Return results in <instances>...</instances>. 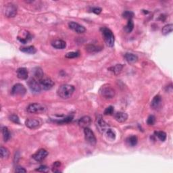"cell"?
<instances>
[{"label": "cell", "mask_w": 173, "mask_h": 173, "mask_svg": "<svg viewBox=\"0 0 173 173\" xmlns=\"http://www.w3.org/2000/svg\"><path fill=\"white\" fill-rule=\"evenodd\" d=\"M74 90H75V89H74L73 85L68 84L62 85L57 89V95L60 97H61L62 99H67L72 97V94L74 92Z\"/></svg>", "instance_id": "1"}, {"label": "cell", "mask_w": 173, "mask_h": 173, "mask_svg": "<svg viewBox=\"0 0 173 173\" xmlns=\"http://www.w3.org/2000/svg\"><path fill=\"white\" fill-rule=\"evenodd\" d=\"M100 31H101L102 35H103L104 41H105L107 46L110 47V48L114 46L115 38L112 31L107 27H102L100 29Z\"/></svg>", "instance_id": "2"}, {"label": "cell", "mask_w": 173, "mask_h": 173, "mask_svg": "<svg viewBox=\"0 0 173 173\" xmlns=\"http://www.w3.org/2000/svg\"><path fill=\"white\" fill-rule=\"evenodd\" d=\"M99 93L103 97L104 99H112L115 96L116 91L114 89L110 86V85H104L102 87V88L99 90Z\"/></svg>", "instance_id": "3"}, {"label": "cell", "mask_w": 173, "mask_h": 173, "mask_svg": "<svg viewBox=\"0 0 173 173\" xmlns=\"http://www.w3.org/2000/svg\"><path fill=\"white\" fill-rule=\"evenodd\" d=\"M46 107L41 104L34 103L29 104L27 108V111L31 114H39L46 110Z\"/></svg>", "instance_id": "4"}, {"label": "cell", "mask_w": 173, "mask_h": 173, "mask_svg": "<svg viewBox=\"0 0 173 173\" xmlns=\"http://www.w3.org/2000/svg\"><path fill=\"white\" fill-rule=\"evenodd\" d=\"M4 12L8 18H13L17 14V7L14 4L9 3L4 6Z\"/></svg>", "instance_id": "5"}, {"label": "cell", "mask_w": 173, "mask_h": 173, "mask_svg": "<svg viewBox=\"0 0 173 173\" xmlns=\"http://www.w3.org/2000/svg\"><path fill=\"white\" fill-rule=\"evenodd\" d=\"M95 125L98 131L101 133H105L106 130L109 128L108 123L104 120L103 118H102V116H100V115H98V116L96 117Z\"/></svg>", "instance_id": "6"}, {"label": "cell", "mask_w": 173, "mask_h": 173, "mask_svg": "<svg viewBox=\"0 0 173 173\" xmlns=\"http://www.w3.org/2000/svg\"><path fill=\"white\" fill-rule=\"evenodd\" d=\"M84 134L86 141L89 144H90L91 146H95L96 143H97V139H96L95 135L92 131V130H91L89 127L85 128Z\"/></svg>", "instance_id": "7"}, {"label": "cell", "mask_w": 173, "mask_h": 173, "mask_svg": "<svg viewBox=\"0 0 173 173\" xmlns=\"http://www.w3.org/2000/svg\"><path fill=\"white\" fill-rule=\"evenodd\" d=\"M27 93V89L24 85L20 83H17L12 87L11 94L14 96H23Z\"/></svg>", "instance_id": "8"}, {"label": "cell", "mask_w": 173, "mask_h": 173, "mask_svg": "<svg viewBox=\"0 0 173 173\" xmlns=\"http://www.w3.org/2000/svg\"><path fill=\"white\" fill-rule=\"evenodd\" d=\"M39 82L41 89H43V90L46 91L50 90L55 85L54 82H53L52 78L48 77H43Z\"/></svg>", "instance_id": "9"}, {"label": "cell", "mask_w": 173, "mask_h": 173, "mask_svg": "<svg viewBox=\"0 0 173 173\" xmlns=\"http://www.w3.org/2000/svg\"><path fill=\"white\" fill-rule=\"evenodd\" d=\"M28 85H29V87L31 89V91L34 93H39L41 90L39 82L37 79H35V78H30L29 81H28Z\"/></svg>", "instance_id": "10"}, {"label": "cell", "mask_w": 173, "mask_h": 173, "mask_svg": "<svg viewBox=\"0 0 173 173\" xmlns=\"http://www.w3.org/2000/svg\"><path fill=\"white\" fill-rule=\"evenodd\" d=\"M25 125L29 129H36L42 125V121L39 118H29L25 122Z\"/></svg>", "instance_id": "11"}, {"label": "cell", "mask_w": 173, "mask_h": 173, "mask_svg": "<svg viewBox=\"0 0 173 173\" xmlns=\"http://www.w3.org/2000/svg\"><path fill=\"white\" fill-rule=\"evenodd\" d=\"M48 155V151L46 150L45 149H40L38 150L35 153H34L33 155V158L38 162H41L43 160L47 155Z\"/></svg>", "instance_id": "12"}, {"label": "cell", "mask_w": 173, "mask_h": 173, "mask_svg": "<svg viewBox=\"0 0 173 173\" xmlns=\"http://www.w3.org/2000/svg\"><path fill=\"white\" fill-rule=\"evenodd\" d=\"M68 27H69L70 29H72V31L75 32V33L78 34L83 33L86 31V29H85L84 27L75 22H69L68 23Z\"/></svg>", "instance_id": "13"}, {"label": "cell", "mask_w": 173, "mask_h": 173, "mask_svg": "<svg viewBox=\"0 0 173 173\" xmlns=\"http://www.w3.org/2000/svg\"><path fill=\"white\" fill-rule=\"evenodd\" d=\"M162 106V99L161 96L159 95H155L154 97L153 98L152 101L151 102V107L153 110H160Z\"/></svg>", "instance_id": "14"}, {"label": "cell", "mask_w": 173, "mask_h": 173, "mask_svg": "<svg viewBox=\"0 0 173 173\" xmlns=\"http://www.w3.org/2000/svg\"><path fill=\"white\" fill-rule=\"evenodd\" d=\"M78 123V125H79L81 127L85 129V128L89 127V126L91 125V118L88 116H85L79 119Z\"/></svg>", "instance_id": "15"}, {"label": "cell", "mask_w": 173, "mask_h": 173, "mask_svg": "<svg viewBox=\"0 0 173 173\" xmlns=\"http://www.w3.org/2000/svg\"><path fill=\"white\" fill-rule=\"evenodd\" d=\"M17 76L18 78L21 80H26L27 79L28 76H29V72L26 68H19L16 70Z\"/></svg>", "instance_id": "16"}, {"label": "cell", "mask_w": 173, "mask_h": 173, "mask_svg": "<svg viewBox=\"0 0 173 173\" xmlns=\"http://www.w3.org/2000/svg\"><path fill=\"white\" fill-rule=\"evenodd\" d=\"M114 118L118 123H125L128 119V114L123 112H116L114 114Z\"/></svg>", "instance_id": "17"}, {"label": "cell", "mask_w": 173, "mask_h": 173, "mask_svg": "<svg viewBox=\"0 0 173 173\" xmlns=\"http://www.w3.org/2000/svg\"><path fill=\"white\" fill-rule=\"evenodd\" d=\"M23 35L20 37V36H18V40L19 41L22 43L23 44H26L27 42L30 41L32 39V36L31 34L29 33V32L25 31V33H22Z\"/></svg>", "instance_id": "18"}, {"label": "cell", "mask_w": 173, "mask_h": 173, "mask_svg": "<svg viewBox=\"0 0 173 173\" xmlns=\"http://www.w3.org/2000/svg\"><path fill=\"white\" fill-rule=\"evenodd\" d=\"M33 78L37 79L38 81H39L41 79H42L44 77V73L43 72L42 69L39 67H36L33 70Z\"/></svg>", "instance_id": "19"}, {"label": "cell", "mask_w": 173, "mask_h": 173, "mask_svg": "<svg viewBox=\"0 0 173 173\" xmlns=\"http://www.w3.org/2000/svg\"><path fill=\"white\" fill-rule=\"evenodd\" d=\"M52 46L54 48L57 49V50H63V49H64L66 48V46H67V43H66L64 41L57 39L55 40L54 41H53L52 43Z\"/></svg>", "instance_id": "20"}, {"label": "cell", "mask_w": 173, "mask_h": 173, "mask_svg": "<svg viewBox=\"0 0 173 173\" xmlns=\"http://www.w3.org/2000/svg\"><path fill=\"white\" fill-rule=\"evenodd\" d=\"M127 144L131 147H134L137 146L138 143V138L135 135H132L129 137L126 140Z\"/></svg>", "instance_id": "21"}, {"label": "cell", "mask_w": 173, "mask_h": 173, "mask_svg": "<svg viewBox=\"0 0 173 173\" xmlns=\"http://www.w3.org/2000/svg\"><path fill=\"white\" fill-rule=\"evenodd\" d=\"M125 57L129 63H134L138 60V57L136 55L131 53H127L125 55Z\"/></svg>", "instance_id": "22"}, {"label": "cell", "mask_w": 173, "mask_h": 173, "mask_svg": "<svg viewBox=\"0 0 173 173\" xmlns=\"http://www.w3.org/2000/svg\"><path fill=\"white\" fill-rule=\"evenodd\" d=\"M20 51L25 53H28V54H34V53L37 52V50H36V48L33 46H28V47H26V48H21Z\"/></svg>", "instance_id": "23"}, {"label": "cell", "mask_w": 173, "mask_h": 173, "mask_svg": "<svg viewBox=\"0 0 173 173\" xmlns=\"http://www.w3.org/2000/svg\"><path fill=\"white\" fill-rule=\"evenodd\" d=\"M123 68V64H116L114 66V67H112L110 68H108V70L112 72L113 73L115 74H118L119 73H120V72L122 71Z\"/></svg>", "instance_id": "24"}, {"label": "cell", "mask_w": 173, "mask_h": 173, "mask_svg": "<svg viewBox=\"0 0 173 173\" xmlns=\"http://www.w3.org/2000/svg\"><path fill=\"white\" fill-rule=\"evenodd\" d=\"M133 29H134V22L132 19H130V20H129V21H128L127 25L125 27V29H125L126 33H131Z\"/></svg>", "instance_id": "25"}, {"label": "cell", "mask_w": 173, "mask_h": 173, "mask_svg": "<svg viewBox=\"0 0 173 173\" xmlns=\"http://www.w3.org/2000/svg\"><path fill=\"white\" fill-rule=\"evenodd\" d=\"M105 133H106V135L107 137V138H108V139L113 141L116 139V133H115V132L113 131L112 129H109L108 128V129L106 131Z\"/></svg>", "instance_id": "26"}, {"label": "cell", "mask_w": 173, "mask_h": 173, "mask_svg": "<svg viewBox=\"0 0 173 173\" xmlns=\"http://www.w3.org/2000/svg\"><path fill=\"white\" fill-rule=\"evenodd\" d=\"M2 134H3V138L4 141L6 142L10 139V133L9 130H8V127H4L2 128Z\"/></svg>", "instance_id": "27"}, {"label": "cell", "mask_w": 173, "mask_h": 173, "mask_svg": "<svg viewBox=\"0 0 173 173\" xmlns=\"http://www.w3.org/2000/svg\"><path fill=\"white\" fill-rule=\"evenodd\" d=\"M173 25L172 24H169L166 25L163 27V29L162 30V33L164 35H167L168 34H170L172 31Z\"/></svg>", "instance_id": "28"}, {"label": "cell", "mask_w": 173, "mask_h": 173, "mask_svg": "<svg viewBox=\"0 0 173 173\" xmlns=\"http://www.w3.org/2000/svg\"><path fill=\"white\" fill-rule=\"evenodd\" d=\"M0 154H1V158L6 159L9 157L10 152L8 149H6V147L1 146V148H0Z\"/></svg>", "instance_id": "29"}, {"label": "cell", "mask_w": 173, "mask_h": 173, "mask_svg": "<svg viewBox=\"0 0 173 173\" xmlns=\"http://www.w3.org/2000/svg\"><path fill=\"white\" fill-rule=\"evenodd\" d=\"M73 119V116L72 115H70V116H68L65 118H62L61 119H59L56 121L57 123L58 124H66V123H69L70 122H71Z\"/></svg>", "instance_id": "30"}, {"label": "cell", "mask_w": 173, "mask_h": 173, "mask_svg": "<svg viewBox=\"0 0 173 173\" xmlns=\"http://www.w3.org/2000/svg\"><path fill=\"white\" fill-rule=\"evenodd\" d=\"M155 136L157 137L161 141H164L166 139V133L164 131H155Z\"/></svg>", "instance_id": "31"}, {"label": "cell", "mask_w": 173, "mask_h": 173, "mask_svg": "<svg viewBox=\"0 0 173 173\" xmlns=\"http://www.w3.org/2000/svg\"><path fill=\"white\" fill-rule=\"evenodd\" d=\"M80 53L78 52H68L66 54L65 57L68 59H72V58H75V57H77L79 56Z\"/></svg>", "instance_id": "32"}, {"label": "cell", "mask_w": 173, "mask_h": 173, "mask_svg": "<svg viewBox=\"0 0 173 173\" xmlns=\"http://www.w3.org/2000/svg\"><path fill=\"white\" fill-rule=\"evenodd\" d=\"M123 18H127L128 20H130V19H132L134 16V13L131 11H129V10H127V11H125L123 13Z\"/></svg>", "instance_id": "33"}, {"label": "cell", "mask_w": 173, "mask_h": 173, "mask_svg": "<svg viewBox=\"0 0 173 173\" xmlns=\"http://www.w3.org/2000/svg\"><path fill=\"white\" fill-rule=\"evenodd\" d=\"M98 48L94 46V45H89L86 47V50L89 53H93V52H97L99 51L98 50Z\"/></svg>", "instance_id": "34"}, {"label": "cell", "mask_w": 173, "mask_h": 173, "mask_svg": "<svg viewBox=\"0 0 173 173\" xmlns=\"http://www.w3.org/2000/svg\"><path fill=\"white\" fill-rule=\"evenodd\" d=\"M114 107L110 106L106 108V110H104V115H106V116H110V115H112L114 114Z\"/></svg>", "instance_id": "35"}, {"label": "cell", "mask_w": 173, "mask_h": 173, "mask_svg": "<svg viewBox=\"0 0 173 173\" xmlns=\"http://www.w3.org/2000/svg\"><path fill=\"white\" fill-rule=\"evenodd\" d=\"M9 119L10 120H11L12 122H13L14 123L16 124H19L20 125V119H19L18 116L16 114H12L9 116Z\"/></svg>", "instance_id": "36"}, {"label": "cell", "mask_w": 173, "mask_h": 173, "mask_svg": "<svg viewBox=\"0 0 173 173\" xmlns=\"http://www.w3.org/2000/svg\"><path fill=\"white\" fill-rule=\"evenodd\" d=\"M155 123V117L153 116V115H150V116H149L147 120V125L149 126H152L154 125Z\"/></svg>", "instance_id": "37"}, {"label": "cell", "mask_w": 173, "mask_h": 173, "mask_svg": "<svg viewBox=\"0 0 173 173\" xmlns=\"http://www.w3.org/2000/svg\"><path fill=\"white\" fill-rule=\"evenodd\" d=\"M36 171L38 172H48L49 171V168L48 166H45V165H41L37 169H36Z\"/></svg>", "instance_id": "38"}, {"label": "cell", "mask_w": 173, "mask_h": 173, "mask_svg": "<svg viewBox=\"0 0 173 173\" xmlns=\"http://www.w3.org/2000/svg\"><path fill=\"white\" fill-rule=\"evenodd\" d=\"M15 172H27V170L25 169L24 168L20 166H17L15 169Z\"/></svg>", "instance_id": "39"}, {"label": "cell", "mask_w": 173, "mask_h": 173, "mask_svg": "<svg viewBox=\"0 0 173 173\" xmlns=\"http://www.w3.org/2000/svg\"><path fill=\"white\" fill-rule=\"evenodd\" d=\"M91 11H92V12H93V13H95L96 14H99L102 12V8H99V7H95V8H93L92 9H91Z\"/></svg>", "instance_id": "40"}, {"label": "cell", "mask_w": 173, "mask_h": 173, "mask_svg": "<svg viewBox=\"0 0 173 173\" xmlns=\"http://www.w3.org/2000/svg\"><path fill=\"white\" fill-rule=\"evenodd\" d=\"M61 166L60 162H55L53 164V168H57Z\"/></svg>", "instance_id": "41"}]
</instances>
